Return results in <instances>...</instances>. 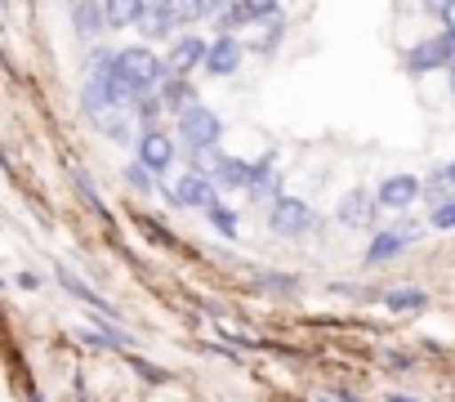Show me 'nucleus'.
Returning <instances> with one entry per match:
<instances>
[{
  "instance_id": "nucleus-34",
  "label": "nucleus",
  "mask_w": 455,
  "mask_h": 402,
  "mask_svg": "<svg viewBox=\"0 0 455 402\" xmlns=\"http://www.w3.org/2000/svg\"><path fill=\"white\" fill-rule=\"evenodd\" d=\"M81 402H90V398H85V393H81Z\"/></svg>"
},
{
  "instance_id": "nucleus-29",
  "label": "nucleus",
  "mask_w": 455,
  "mask_h": 402,
  "mask_svg": "<svg viewBox=\"0 0 455 402\" xmlns=\"http://www.w3.org/2000/svg\"><path fill=\"white\" fill-rule=\"evenodd\" d=\"M242 5L255 14V19H273L277 14V5H282V0H242Z\"/></svg>"
},
{
  "instance_id": "nucleus-7",
  "label": "nucleus",
  "mask_w": 455,
  "mask_h": 402,
  "mask_svg": "<svg viewBox=\"0 0 455 402\" xmlns=\"http://www.w3.org/2000/svg\"><path fill=\"white\" fill-rule=\"evenodd\" d=\"M419 192H424V183L415 174H388L375 197H379L384 211H397L402 215V211H411V201H419Z\"/></svg>"
},
{
  "instance_id": "nucleus-26",
  "label": "nucleus",
  "mask_w": 455,
  "mask_h": 402,
  "mask_svg": "<svg viewBox=\"0 0 455 402\" xmlns=\"http://www.w3.org/2000/svg\"><path fill=\"white\" fill-rule=\"evenodd\" d=\"M259 291H277V295H295V291H299V277H273V273H259Z\"/></svg>"
},
{
  "instance_id": "nucleus-4",
  "label": "nucleus",
  "mask_w": 455,
  "mask_h": 402,
  "mask_svg": "<svg viewBox=\"0 0 455 402\" xmlns=\"http://www.w3.org/2000/svg\"><path fill=\"white\" fill-rule=\"evenodd\" d=\"M134 152H139V161H143L152 174H165V170L174 165V139H170L165 130H156V125H143V130H139Z\"/></svg>"
},
{
  "instance_id": "nucleus-5",
  "label": "nucleus",
  "mask_w": 455,
  "mask_h": 402,
  "mask_svg": "<svg viewBox=\"0 0 455 402\" xmlns=\"http://www.w3.org/2000/svg\"><path fill=\"white\" fill-rule=\"evenodd\" d=\"M415 237H419V224H397V229H384V233H375V237H371V246H366V269L397 260V255H402V251H406Z\"/></svg>"
},
{
  "instance_id": "nucleus-17",
  "label": "nucleus",
  "mask_w": 455,
  "mask_h": 402,
  "mask_svg": "<svg viewBox=\"0 0 455 402\" xmlns=\"http://www.w3.org/2000/svg\"><path fill=\"white\" fill-rule=\"evenodd\" d=\"M108 10V28H139V19L148 14V0H103Z\"/></svg>"
},
{
  "instance_id": "nucleus-32",
  "label": "nucleus",
  "mask_w": 455,
  "mask_h": 402,
  "mask_svg": "<svg viewBox=\"0 0 455 402\" xmlns=\"http://www.w3.org/2000/svg\"><path fill=\"white\" fill-rule=\"evenodd\" d=\"M388 402H415V398H402V393H388Z\"/></svg>"
},
{
  "instance_id": "nucleus-15",
  "label": "nucleus",
  "mask_w": 455,
  "mask_h": 402,
  "mask_svg": "<svg viewBox=\"0 0 455 402\" xmlns=\"http://www.w3.org/2000/svg\"><path fill=\"white\" fill-rule=\"evenodd\" d=\"M161 103H165V112H192L196 108V90L188 85V76H165L161 81Z\"/></svg>"
},
{
  "instance_id": "nucleus-25",
  "label": "nucleus",
  "mask_w": 455,
  "mask_h": 402,
  "mask_svg": "<svg viewBox=\"0 0 455 402\" xmlns=\"http://www.w3.org/2000/svg\"><path fill=\"white\" fill-rule=\"evenodd\" d=\"M103 134L112 143H139V134H130V121L125 117H103Z\"/></svg>"
},
{
  "instance_id": "nucleus-13",
  "label": "nucleus",
  "mask_w": 455,
  "mask_h": 402,
  "mask_svg": "<svg viewBox=\"0 0 455 402\" xmlns=\"http://www.w3.org/2000/svg\"><path fill=\"white\" fill-rule=\"evenodd\" d=\"M72 28H76V36L94 41V36L108 28V10H103V0H76V5H72Z\"/></svg>"
},
{
  "instance_id": "nucleus-3",
  "label": "nucleus",
  "mask_w": 455,
  "mask_h": 402,
  "mask_svg": "<svg viewBox=\"0 0 455 402\" xmlns=\"http://www.w3.org/2000/svg\"><path fill=\"white\" fill-rule=\"evenodd\" d=\"M268 229L277 237H304V233L317 229V215H313L308 201H299V197H277L273 211H268Z\"/></svg>"
},
{
  "instance_id": "nucleus-33",
  "label": "nucleus",
  "mask_w": 455,
  "mask_h": 402,
  "mask_svg": "<svg viewBox=\"0 0 455 402\" xmlns=\"http://www.w3.org/2000/svg\"><path fill=\"white\" fill-rule=\"evenodd\" d=\"M451 94H455V72H451Z\"/></svg>"
},
{
  "instance_id": "nucleus-27",
  "label": "nucleus",
  "mask_w": 455,
  "mask_h": 402,
  "mask_svg": "<svg viewBox=\"0 0 455 402\" xmlns=\"http://www.w3.org/2000/svg\"><path fill=\"white\" fill-rule=\"evenodd\" d=\"M130 362H134V371H139L148 384H165V380H170V371H165V366H152V362H143V358H130Z\"/></svg>"
},
{
  "instance_id": "nucleus-2",
  "label": "nucleus",
  "mask_w": 455,
  "mask_h": 402,
  "mask_svg": "<svg viewBox=\"0 0 455 402\" xmlns=\"http://www.w3.org/2000/svg\"><path fill=\"white\" fill-rule=\"evenodd\" d=\"M219 134H223V117L219 112H210V108H192V112H183L179 117V143L192 152V157H201V152H210L214 143H219Z\"/></svg>"
},
{
  "instance_id": "nucleus-21",
  "label": "nucleus",
  "mask_w": 455,
  "mask_h": 402,
  "mask_svg": "<svg viewBox=\"0 0 455 402\" xmlns=\"http://www.w3.org/2000/svg\"><path fill=\"white\" fill-rule=\"evenodd\" d=\"M90 349H130L134 340H130V331H121V326H103V331H85L81 335Z\"/></svg>"
},
{
  "instance_id": "nucleus-23",
  "label": "nucleus",
  "mask_w": 455,
  "mask_h": 402,
  "mask_svg": "<svg viewBox=\"0 0 455 402\" xmlns=\"http://www.w3.org/2000/svg\"><path fill=\"white\" fill-rule=\"evenodd\" d=\"M161 112H165V103H161V94H156V90H143V94L134 99V117H139L143 125H152Z\"/></svg>"
},
{
  "instance_id": "nucleus-14",
  "label": "nucleus",
  "mask_w": 455,
  "mask_h": 402,
  "mask_svg": "<svg viewBox=\"0 0 455 402\" xmlns=\"http://www.w3.org/2000/svg\"><path fill=\"white\" fill-rule=\"evenodd\" d=\"M210 14H219L214 23H219L223 36H233V32H242L246 23H255V14L242 5V0H210Z\"/></svg>"
},
{
  "instance_id": "nucleus-30",
  "label": "nucleus",
  "mask_w": 455,
  "mask_h": 402,
  "mask_svg": "<svg viewBox=\"0 0 455 402\" xmlns=\"http://www.w3.org/2000/svg\"><path fill=\"white\" fill-rule=\"evenodd\" d=\"M437 19H442V32H455V0H442Z\"/></svg>"
},
{
  "instance_id": "nucleus-18",
  "label": "nucleus",
  "mask_w": 455,
  "mask_h": 402,
  "mask_svg": "<svg viewBox=\"0 0 455 402\" xmlns=\"http://www.w3.org/2000/svg\"><path fill=\"white\" fill-rule=\"evenodd\" d=\"M161 14L179 28V23H196L201 14H210V0H156Z\"/></svg>"
},
{
  "instance_id": "nucleus-19",
  "label": "nucleus",
  "mask_w": 455,
  "mask_h": 402,
  "mask_svg": "<svg viewBox=\"0 0 455 402\" xmlns=\"http://www.w3.org/2000/svg\"><path fill=\"white\" fill-rule=\"evenodd\" d=\"M139 32H143V41H165V36H174V23L161 14V5H148V14L139 19Z\"/></svg>"
},
{
  "instance_id": "nucleus-1",
  "label": "nucleus",
  "mask_w": 455,
  "mask_h": 402,
  "mask_svg": "<svg viewBox=\"0 0 455 402\" xmlns=\"http://www.w3.org/2000/svg\"><path fill=\"white\" fill-rule=\"evenodd\" d=\"M116 76H121L134 94H143V90H152L156 81H165L170 72H165V59H156L148 45H130V50H121Z\"/></svg>"
},
{
  "instance_id": "nucleus-20",
  "label": "nucleus",
  "mask_w": 455,
  "mask_h": 402,
  "mask_svg": "<svg viewBox=\"0 0 455 402\" xmlns=\"http://www.w3.org/2000/svg\"><path fill=\"white\" fill-rule=\"evenodd\" d=\"M384 304H388L393 313H415V309H428V295H424L419 286H402V291H388Z\"/></svg>"
},
{
  "instance_id": "nucleus-24",
  "label": "nucleus",
  "mask_w": 455,
  "mask_h": 402,
  "mask_svg": "<svg viewBox=\"0 0 455 402\" xmlns=\"http://www.w3.org/2000/svg\"><path fill=\"white\" fill-rule=\"evenodd\" d=\"M205 220L219 229V237H237V220H233V211H228L223 201H214V206L205 211Z\"/></svg>"
},
{
  "instance_id": "nucleus-28",
  "label": "nucleus",
  "mask_w": 455,
  "mask_h": 402,
  "mask_svg": "<svg viewBox=\"0 0 455 402\" xmlns=\"http://www.w3.org/2000/svg\"><path fill=\"white\" fill-rule=\"evenodd\" d=\"M428 224H433V229H455V201H442V206H433Z\"/></svg>"
},
{
  "instance_id": "nucleus-12",
  "label": "nucleus",
  "mask_w": 455,
  "mask_h": 402,
  "mask_svg": "<svg viewBox=\"0 0 455 402\" xmlns=\"http://www.w3.org/2000/svg\"><path fill=\"white\" fill-rule=\"evenodd\" d=\"M59 286H63L68 295H76V300H85V304H90L94 313H103L108 322H116V318H121V313H116V304H108V300H103V295H99L94 286H85V282H81V277H76L72 269H59Z\"/></svg>"
},
{
  "instance_id": "nucleus-22",
  "label": "nucleus",
  "mask_w": 455,
  "mask_h": 402,
  "mask_svg": "<svg viewBox=\"0 0 455 402\" xmlns=\"http://www.w3.org/2000/svg\"><path fill=\"white\" fill-rule=\"evenodd\" d=\"M121 174H125V183H130L134 192H143V197H152V192H156V174H152L143 161H130Z\"/></svg>"
},
{
  "instance_id": "nucleus-6",
  "label": "nucleus",
  "mask_w": 455,
  "mask_h": 402,
  "mask_svg": "<svg viewBox=\"0 0 455 402\" xmlns=\"http://www.w3.org/2000/svg\"><path fill=\"white\" fill-rule=\"evenodd\" d=\"M170 201H174V206H192V211H210L214 201H219V197H214V179L188 170V174L170 188Z\"/></svg>"
},
{
  "instance_id": "nucleus-11",
  "label": "nucleus",
  "mask_w": 455,
  "mask_h": 402,
  "mask_svg": "<svg viewBox=\"0 0 455 402\" xmlns=\"http://www.w3.org/2000/svg\"><path fill=\"white\" fill-rule=\"evenodd\" d=\"M375 211H379V197H371L366 188H357V192H348L344 201H339V224L344 229H366L371 220H375Z\"/></svg>"
},
{
  "instance_id": "nucleus-16",
  "label": "nucleus",
  "mask_w": 455,
  "mask_h": 402,
  "mask_svg": "<svg viewBox=\"0 0 455 402\" xmlns=\"http://www.w3.org/2000/svg\"><path fill=\"white\" fill-rule=\"evenodd\" d=\"M277 179H282V174H277V152H264V157L255 161V183L246 188L251 201H268V197L277 192ZM273 201H277V197H273Z\"/></svg>"
},
{
  "instance_id": "nucleus-10",
  "label": "nucleus",
  "mask_w": 455,
  "mask_h": 402,
  "mask_svg": "<svg viewBox=\"0 0 455 402\" xmlns=\"http://www.w3.org/2000/svg\"><path fill=\"white\" fill-rule=\"evenodd\" d=\"M242 59H246V50H242L237 36H219V41L210 45V54H205V72H210V76H233V72L242 68Z\"/></svg>"
},
{
  "instance_id": "nucleus-9",
  "label": "nucleus",
  "mask_w": 455,
  "mask_h": 402,
  "mask_svg": "<svg viewBox=\"0 0 455 402\" xmlns=\"http://www.w3.org/2000/svg\"><path fill=\"white\" fill-rule=\"evenodd\" d=\"M437 68H451V41H446V32L442 36H433V41H419L411 54H406V72H437Z\"/></svg>"
},
{
  "instance_id": "nucleus-8",
  "label": "nucleus",
  "mask_w": 455,
  "mask_h": 402,
  "mask_svg": "<svg viewBox=\"0 0 455 402\" xmlns=\"http://www.w3.org/2000/svg\"><path fill=\"white\" fill-rule=\"evenodd\" d=\"M205 54H210V45L201 36H179L170 45V54H165V72L170 76H188L192 68H205Z\"/></svg>"
},
{
  "instance_id": "nucleus-31",
  "label": "nucleus",
  "mask_w": 455,
  "mask_h": 402,
  "mask_svg": "<svg viewBox=\"0 0 455 402\" xmlns=\"http://www.w3.org/2000/svg\"><path fill=\"white\" fill-rule=\"evenodd\" d=\"M19 286H23V291H36V286H41V273H19Z\"/></svg>"
}]
</instances>
